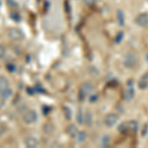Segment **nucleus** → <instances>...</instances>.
Wrapping results in <instances>:
<instances>
[{
  "instance_id": "f257e3e1",
  "label": "nucleus",
  "mask_w": 148,
  "mask_h": 148,
  "mask_svg": "<svg viewBox=\"0 0 148 148\" xmlns=\"http://www.w3.org/2000/svg\"><path fill=\"white\" fill-rule=\"evenodd\" d=\"M38 119V116H37V113L35 111H28L27 113L24 114L23 116V121L27 125H31V123H34Z\"/></svg>"
},
{
  "instance_id": "f03ea898",
  "label": "nucleus",
  "mask_w": 148,
  "mask_h": 148,
  "mask_svg": "<svg viewBox=\"0 0 148 148\" xmlns=\"http://www.w3.org/2000/svg\"><path fill=\"white\" fill-rule=\"evenodd\" d=\"M8 36L13 40H21L24 38L23 33L17 28H12L8 31Z\"/></svg>"
},
{
  "instance_id": "7ed1b4c3",
  "label": "nucleus",
  "mask_w": 148,
  "mask_h": 148,
  "mask_svg": "<svg viewBox=\"0 0 148 148\" xmlns=\"http://www.w3.org/2000/svg\"><path fill=\"white\" fill-rule=\"evenodd\" d=\"M25 143H26V146L31 147V148H35L39 145V141H38V139L35 137H33V136L28 137L27 139H26Z\"/></svg>"
},
{
  "instance_id": "20e7f679",
  "label": "nucleus",
  "mask_w": 148,
  "mask_h": 148,
  "mask_svg": "<svg viewBox=\"0 0 148 148\" xmlns=\"http://www.w3.org/2000/svg\"><path fill=\"white\" fill-rule=\"evenodd\" d=\"M136 23L140 26H145L148 23V15L147 14H141L136 18Z\"/></svg>"
},
{
  "instance_id": "39448f33",
  "label": "nucleus",
  "mask_w": 148,
  "mask_h": 148,
  "mask_svg": "<svg viewBox=\"0 0 148 148\" xmlns=\"http://www.w3.org/2000/svg\"><path fill=\"white\" fill-rule=\"evenodd\" d=\"M12 94H13V92H12V90L10 89V88H4V89H0V95H1L2 97L4 98V99H9Z\"/></svg>"
},
{
  "instance_id": "423d86ee",
  "label": "nucleus",
  "mask_w": 148,
  "mask_h": 148,
  "mask_svg": "<svg viewBox=\"0 0 148 148\" xmlns=\"http://www.w3.org/2000/svg\"><path fill=\"white\" fill-rule=\"evenodd\" d=\"M9 85V81L8 79H6L4 76H0V89H4L7 88Z\"/></svg>"
},
{
  "instance_id": "0eeeda50",
  "label": "nucleus",
  "mask_w": 148,
  "mask_h": 148,
  "mask_svg": "<svg viewBox=\"0 0 148 148\" xmlns=\"http://www.w3.org/2000/svg\"><path fill=\"white\" fill-rule=\"evenodd\" d=\"M5 52H6V49L4 46L0 45V58H3L4 56H5Z\"/></svg>"
},
{
  "instance_id": "6e6552de",
  "label": "nucleus",
  "mask_w": 148,
  "mask_h": 148,
  "mask_svg": "<svg viewBox=\"0 0 148 148\" xmlns=\"http://www.w3.org/2000/svg\"><path fill=\"white\" fill-rule=\"evenodd\" d=\"M75 131H76V130H75V126H74V125H71L70 127L68 128V133H70L72 136L75 134Z\"/></svg>"
},
{
  "instance_id": "1a4fd4ad",
  "label": "nucleus",
  "mask_w": 148,
  "mask_h": 148,
  "mask_svg": "<svg viewBox=\"0 0 148 148\" xmlns=\"http://www.w3.org/2000/svg\"><path fill=\"white\" fill-rule=\"evenodd\" d=\"M5 131H6L5 126H4L3 125H2V123H0V135L4 134V133H5Z\"/></svg>"
},
{
  "instance_id": "9d476101",
  "label": "nucleus",
  "mask_w": 148,
  "mask_h": 148,
  "mask_svg": "<svg viewBox=\"0 0 148 148\" xmlns=\"http://www.w3.org/2000/svg\"><path fill=\"white\" fill-rule=\"evenodd\" d=\"M7 68H8V70L10 71V72L15 71V65H13V64H8V65H7Z\"/></svg>"
},
{
  "instance_id": "9b49d317",
  "label": "nucleus",
  "mask_w": 148,
  "mask_h": 148,
  "mask_svg": "<svg viewBox=\"0 0 148 148\" xmlns=\"http://www.w3.org/2000/svg\"><path fill=\"white\" fill-rule=\"evenodd\" d=\"M4 104H5V99H4L3 97L0 95V109L2 108V107L4 106Z\"/></svg>"
},
{
  "instance_id": "f8f14e48",
  "label": "nucleus",
  "mask_w": 148,
  "mask_h": 148,
  "mask_svg": "<svg viewBox=\"0 0 148 148\" xmlns=\"http://www.w3.org/2000/svg\"><path fill=\"white\" fill-rule=\"evenodd\" d=\"M11 17L13 18V19H15V20L17 21V22H19V21H20V16L17 15V14H12Z\"/></svg>"
},
{
  "instance_id": "ddd939ff",
  "label": "nucleus",
  "mask_w": 148,
  "mask_h": 148,
  "mask_svg": "<svg viewBox=\"0 0 148 148\" xmlns=\"http://www.w3.org/2000/svg\"><path fill=\"white\" fill-rule=\"evenodd\" d=\"M84 2H85V3H87V4H90L91 2H93V0H84Z\"/></svg>"
},
{
  "instance_id": "4468645a",
  "label": "nucleus",
  "mask_w": 148,
  "mask_h": 148,
  "mask_svg": "<svg viewBox=\"0 0 148 148\" xmlns=\"http://www.w3.org/2000/svg\"><path fill=\"white\" fill-rule=\"evenodd\" d=\"M28 93H29V94H31V95H32V94H33L32 89H28Z\"/></svg>"
}]
</instances>
